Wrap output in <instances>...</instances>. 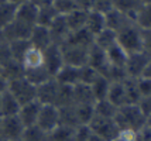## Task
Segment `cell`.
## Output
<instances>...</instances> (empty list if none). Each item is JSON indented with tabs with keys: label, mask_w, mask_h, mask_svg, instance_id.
I'll use <instances>...</instances> for the list:
<instances>
[{
	"label": "cell",
	"mask_w": 151,
	"mask_h": 141,
	"mask_svg": "<svg viewBox=\"0 0 151 141\" xmlns=\"http://www.w3.org/2000/svg\"><path fill=\"white\" fill-rule=\"evenodd\" d=\"M73 130L59 126L48 134V141H73Z\"/></svg>",
	"instance_id": "obj_42"
},
{
	"label": "cell",
	"mask_w": 151,
	"mask_h": 141,
	"mask_svg": "<svg viewBox=\"0 0 151 141\" xmlns=\"http://www.w3.org/2000/svg\"><path fill=\"white\" fill-rule=\"evenodd\" d=\"M3 1H4V0H0V3H3Z\"/></svg>",
	"instance_id": "obj_60"
},
{
	"label": "cell",
	"mask_w": 151,
	"mask_h": 141,
	"mask_svg": "<svg viewBox=\"0 0 151 141\" xmlns=\"http://www.w3.org/2000/svg\"><path fill=\"white\" fill-rule=\"evenodd\" d=\"M0 123H1V117H0Z\"/></svg>",
	"instance_id": "obj_61"
},
{
	"label": "cell",
	"mask_w": 151,
	"mask_h": 141,
	"mask_svg": "<svg viewBox=\"0 0 151 141\" xmlns=\"http://www.w3.org/2000/svg\"><path fill=\"white\" fill-rule=\"evenodd\" d=\"M58 90L59 83L54 78H51L45 83L37 86V100L41 104H52V106H55L57 97H58Z\"/></svg>",
	"instance_id": "obj_10"
},
{
	"label": "cell",
	"mask_w": 151,
	"mask_h": 141,
	"mask_svg": "<svg viewBox=\"0 0 151 141\" xmlns=\"http://www.w3.org/2000/svg\"><path fill=\"white\" fill-rule=\"evenodd\" d=\"M143 40H144V52L151 57V31H143Z\"/></svg>",
	"instance_id": "obj_49"
},
{
	"label": "cell",
	"mask_w": 151,
	"mask_h": 141,
	"mask_svg": "<svg viewBox=\"0 0 151 141\" xmlns=\"http://www.w3.org/2000/svg\"><path fill=\"white\" fill-rule=\"evenodd\" d=\"M24 78L28 82H31L34 86H40L42 83H45L47 81H50L52 76L48 74V71L45 69V67L35 68V69H30V71H24Z\"/></svg>",
	"instance_id": "obj_28"
},
{
	"label": "cell",
	"mask_w": 151,
	"mask_h": 141,
	"mask_svg": "<svg viewBox=\"0 0 151 141\" xmlns=\"http://www.w3.org/2000/svg\"><path fill=\"white\" fill-rule=\"evenodd\" d=\"M143 4H151V0H141Z\"/></svg>",
	"instance_id": "obj_57"
},
{
	"label": "cell",
	"mask_w": 151,
	"mask_h": 141,
	"mask_svg": "<svg viewBox=\"0 0 151 141\" xmlns=\"http://www.w3.org/2000/svg\"><path fill=\"white\" fill-rule=\"evenodd\" d=\"M88 11L89 10H85V9H76V10L71 11V13H68L66 16H64L66 21V26H68L71 33L85 28L86 19H88Z\"/></svg>",
	"instance_id": "obj_17"
},
{
	"label": "cell",
	"mask_w": 151,
	"mask_h": 141,
	"mask_svg": "<svg viewBox=\"0 0 151 141\" xmlns=\"http://www.w3.org/2000/svg\"><path fill=\"white\" fill-rule=\"evenodd\" d=\"M147 127L151 128V116L150 117H147Z\"/></svg>",
	"instance_id": "obj_56"
},
{
	"label": "cell",
	"mask_w": 151,
	"mask_h": 141,
	"mask_svg": "<svg viewBox=\"0 0 151 141\" xmlns=\"http://www.w3.org/2000/svg\"><path fill=\"white\" fill-rule=\"evenodd\" d=\"M59 47L62 49L65 65L81 68L88 64L91 47H79V45H59Z\"/></svg>",
	"instance_id": "obj_6"
},
{
	"label": "cell",
	"mask_w": 151,
	"mask_h": 141,
	"mask_svg": "<svg viewBox=\"0 0 151 141\" xmlns=\"http://www.w3.org/2000/svg\"><path fill=\"white\" fill-rule=\"evenodd\" d=\"M21 141H48V133L42 131L37 126L26 127L21 137Z\"/></svg>",
	"instance_id": "obj_40"
},
{
	"label": "cell",
	"mask_w": 151,
	"mask_h": 141,
	"mask_svg": "<svg viewBox=\"0 0 151 141\" xmlns=\"http://www.w3.org/2000/svg\"><path fill=\"white\" fill-rule=\"evenodd\" d=\"M20 107H21L20 103L7 90L0 94V117L17 116Z\"/></svg>",
	"instance_id": "obj_19"
},
{
	"label": "cell",
	"mask_w": 151,
	"mask_h": 141,
	"mask_svg": "<svg viewBox=\"0 0 151 141\" xmlns=\"http://www.w3.org/2000/svg\"><path fill=\"white\" fill-rule=\"evenodd\" d=\"M40 109H41V103H40L38 100L26 103V104H23V106L20 107L17 116H19L20 121L23 123L24 127H31V126H35V124H37Z\"/></svg>",
	"instance_id": "obj_12"
},
{
	"label": "cell",
	"mask_w": 151,
	"mask_h": 141,
	"mask_svg": "<svg viewBox=\"0 0 151 141\" xmlns=\"http://www.w3.org/2000/svg\"><path fill=\"white\" fill-rule=\"evenodd\" d=\"M59 110V126H64L68 128H76L79 126L75 106H65V107H58Z\"/></svg>",
	"instance_id": "obj_24"
},
{
	"label": "cell",
	"mask_w": 151,
	"mask_h": 141,
	"mask_svg": "<svg viewBox=\"0 0 151 141\" xmlns=\"http://www.w3.org/2000/svg\"><path fill=\"white\" fill-rule=\"evenodd\" d=\"M1 41H3V38H1V33H0V42H1Z\"/></svg>",
	"instance_id": "obj_58"
},
{
	"label": "cell",
	"mask_w": 151,
	"mask_h": 141,
	"mask_svg": "<svg viewBox=\"0 0 151 141\" xmlns=\"http://www.w3.org/2000/svg\"><path fill=\"white\" fill-rule=\"evenodd\" d=\"M123 86H124L127 104H138V103H140V100H141V96H140V92H138V87H137V82H136V79L127 78V79L123 82Z\"/></svg>",
	"instance_id": "obj_36"
},
{
	"label": "cell",
	"mask_w": 151,
	"mask_h": 141,
	"mask_svg": "<svg viewBox=\"0 0 151 141\" xmlns=\"http://www.w3.org/2000/svg\"><path fill=\"white\" fill-rule=\"evenodd\" d=\"M16 11H17V4H13L6 0L0 3V31L14 20Z\"/></svg>",
	"instance_id": "obj_33"
},
{
	"label": "cell",
	"mask_w": 151,
	"mask_h": 141,
	"mask_svg": "<svg viewBox=\"0 0 151 141\" xmlns=\"http://www.w3.org/2000/svg\"><path fill=\"white\" fill-rule=\"evenodd\" d=\"M93 109H95V116H98V117H103V119H114V116H116V113H117L119 107H116L114 104H112L107 99H103V100L95 102Z\"/></svg>",
	"instance_id": "obj_34"
},
{
	"label": "cell",
	"mask_w": 151,
	"mask_h": 141,
	"mask_svg": "<svg viewBox=\"0 0 151 141\" xmlns=\"http://www.w3.org/2000/svg\"><path fill=\"white\" fill-rule=\"evenodd\" d=\"M113 4H114V9L127 14L134 20V16L140 10V7L143 6V1L141 0H113Z\"/></svg>",
	"instance_id": "obj_29"
},
{
	"label": "cell",
	"mask_w": 151,
	"mask_h": 141,
	"mask_svg": "<svg viewBox=\"0 0 151 141\" xmlns=\"http://www.w3.org/2000/svg\"><path fill=\"white\" fill-rule=\"evenodd\" d=\"M88 65L92 67L96 72H99L100 75L106 76L109 68H110V64H109V59H107V55H106V51H103L102 48L96 47L93 44L91 49H89V58H88Z\"/></svg>",
	"instance_id": "obj_11"
},
{
	"label": "cell",
	"mask_w": 151,
	"mask_h": 141,
	"mask_svg": "<svg viewBox=\"0 0 151 141\" xmlns=\"http://www.w3.org/2000/svg\"><path fill=\"white\" fill-rule=\"evenodd\" d=\"M37 14H38V7L33 1L26 0L17 6V11H16L14 19L23 21V23H27L30 26H37Z\"/></svg>",
	"instance_id": "obj_16"
},
{
	"label": "cell",
	"mask_w": 151,
	"mask_h": 141,
	"mask_svg": "<svg viewBox=\"0 0 151 141\" xmlns=\"http://www.w3.org/2000/svg\"><path fill=\"white\" fill-rule=\"evenodd\" d=\"M134 23L143 31H151V4H143L136 16Z\"/></svg>",
	"instance_id": "obj_32"
},
{
	"label": "cell",
	"mask_w": 151,
	"mask_h": 141,
	"mask_svg": "<svg viewBox=\"0 0 151 141\" xmlns=\"http://www.w3.org/2000/svg\"><path fill=\"white\" fill-rule=\"evenodd\" d=\"M92 134V130L88 124H81L73 130V141H88Z\"/></svg>",
	"instance_id": "obj_45"
},
{
	"label": "cell",
	"mask_w": 151,
	"mask_h": 141,
	"mask_svg": "<svg viewBox=\"0 0 151 141\" xmlns=\"http://www.w3.org/2000/svg\"><path fill=\"white\" fill-rule=\"evenodd\" d=\"M99 72H96L92 67H89L88 64L83 65V67L79 68V72H78V79H79V83L82 85H88L91 86L93 82L96 81V78L99 76Z\"/></svg>",
	"instance_id": "obj_41"
},
{
	"label": "cell",
	"mask_w": 151,
	"mask_h": 141,
	"mask_svg": "<svg viewBox=\"0 0 151 141\" xmlns=\"http://www.w3.org/2000/svg\"><path fill=\"white\" fill-rule=\"evenodd\" d=\"M54 7L61 16H66L68 13H71L76 9H81L76 0H54Z\"/></svg>",
	"instance_id": "obj_43"
},
{
	"label": "cell",
	"mask_w": 151,
	"mask_h": 141,
	"mask_svg": "<svg viewBox=\"0 0 151 141\" xmlns=\"http://www.w3.org/2000/svg\"><path fill=\"white\" fill-rule=\"evenodd\" d=\"M117 44L124 49L127 54L144 51V40H143V30L136 26V23L129 24L127 27L122 28L116 33Z\"/></svg>",
	"instance_id": "obj_2"
},
{
	"label": "cell",
	"mask_w": 151,
	"mask_h": 141,
	"mask_svg": "<svg viewBox=\"0 0 151 141\" xmlns=\"http://www.w3.org/2000/svg\"><path fill=\"white\" fill-rule=\"evenodd\" d=\"M85 28L92 34L93 37L98 35L99 33H102L106 28L105 14L99 13V11H95V10H89V11H88V19H86Z\"/></svg>",
	"instance_id": "obj_20"
},
{
	"label": "cell",
	"mask_w": 151,
	"mask_h": 141,
	"mask_svg": "<svg viewBox=\"0 0 151 141\" xmlns=\"http://www.w3.org/2000/svg\"><path fill=\"white\" fill-rule=\"evenodd\" d=\"M0 74L10 82V81H13V79L24 76V68H23V65L20 64L19 61L12 59L10 62H7L6 65H3V67L0 68Z\"/></svg>",
	"instance_id": "obj_30"
},
{
	"label": "cell",
	"mask_w": 151,
	"mask_h": 141,
	"mask_svg": "<svg viewBox=\"0 0 151 141\" xmlns=\"http://www.w3.org/2000/svg\"><path fill=\"white\" fill-rule=\"evenodd\" d=\"M110 83H112V82L109 81L106 76H103V75H99L98 78H96V81L91 85V89H92L95 102L103 100V99L107 97L109 89H110Z\"/></svg>",
	"instance_id": "obj_26"
},
{
	"label": "cell",
	"mask_w": 151,
	"mask_h": 141,
	"mask_svg": "<svg viewBox=\"0 0 151 141\" xmlns=\"http://www.w3.org/2000/svg\"><path fill=\"white\" fill-rule=\"evenodd\" d=\"M88 141H103V140H100V138H99L98 135H96V134H93V133H92V134H91V137H89V140H88Z\"/></svg>",
	"instance_id": "obj_54"
},
{
	"label": "cell",
	"mask_w": 151,
	"mask_h": 141,
	"mask_svg": "<svg viewBox=\"0 0 151 141\" xmlns=\"http://www.w3.org/2000/svg\"><path fill=\"white\" fill-rule=\"evenodd\" d=\"M138 141H151V128L145 126L141 131H138Z\"/></svg>",
	"instance_id": "obj_50"
},
{
	"label": "cell",
	"mask_w": 151,
	"mask_h": 141,
	"mask_svg": "<svg viewBox=\"0 0 151 141\" xmlns=\"http://www.w3.org/2000/svg\"><path fill=\"white\" fill-rule=\"evenodd\" d=\"M89 127L93 134H96L103 141H116L120 134V128L116 124L114 119H103L95 116L89 123Z\"/></svg>",
	"instance_id": "obj_4"
},
{
	"label": "cell",
	"mask_w": 151,
	"mask_h": 141,
	"mask_svg": "<svg viewBox=\"0 0 151 141\" xmlns=\"http://www.w3.org/2000/svg\"><path fill=\"white\" fill-rule=\"evenodd\" d=\"M105 20H106V28L112 30L114 33H117L122 28H124L129 24L134 23L132 17H129L127 14L119 11L117 9H113L107 14H105Z\"/></svg>",
	"instance_id": "obj_13"
},
{
	"label": "cell",
	"mask_w": 151,
	"mask_h": 141,
	"mask_svg": "<svg viewBox=\"0 0 151 141\" xmlns=\"http://www.w3.org/2000/svg\"><path fill=\"white\" fill-rule=\"evenodd\" d=\"M24 126L20 121L19 116H9L1 117L0 123V137L4 141H17L21 140L24 133Z\"/></svg>",
	"instance_id": "obj_7"
},
{
	"label": "cell",
	"mask_w": 151,
	"mask_h": 141,
	"mask_svg": "<svg viewBox=\"0 0 151 141\" xmlns=\"http://www.w3.org/2000/svg\"><path fill=\"white\" fill-rule=\"evenodd\" d=\"M37 127H40L45 133H51L57 127H59V110L52 104H41L40 114L37 119Z\"/></svg>",
	"instance_id": "obj_5"
},
{
	"label": "cell",
	"mask_w": 151,
	"mask_h": 141,
	"mask_svg": "<svg viewBox=\"0 0 151 141\" xmlns=\"http://www.w3.org/2000/svg\"><path fill=\"white\" fill-rule=\"evenodd\" d=\"M48 30H50V34H51L52 44H57V45H62L65 42V40L68 38V35L71 34L69 28L66 26L65 17L61 16V14L52 21V24L48 27Z\"/></svg>",
	"instance_id": "obj_14"
},
{
	"label": "cell",
	"mask_w": 151,
	"mask_h": 141,
	"mask_svg": "<svg viewBox=\"0 0 151 141\" xmlns=\"http://www.w3.org/2000/svg\"><path fill=\"white\" fill-rule=\"evenodd\" d=\"M0 141H4V140H3V138H1V137H0Z\"/></svg>",
	"instance_id": "obj_59"
},
{
	"label": "cell",
	"mask_w": 151,
	"mask_h": 141,
	"mask_svg": "<svg viewBox=\"0 0 151 141\" xmlns=\"http://www.w3.org/2000/svg\"><path fill=\"white\" fill-rule=\"evenodd\" d=\"M59 14L55 10L54 6H44L38 7V14H37V24L42 27H50L52 24V21L58 17Z\"/></svg>",
	"instance_id": "obj_35"
},
{
	"label": "cell",
	"mask_w": 151,
	"mask_h": 141,
	"mask_svg": "<svg viewBox=\"0 0 151 141\" xmlns=\"http://www.w3.org/2000/svg\"><path fill=\"white\" fill-rule=\"evenodd\" d=\"M9 44V48H10V52H12V57L13 59L19 61L21 64V59L24 54L27 52V49L31 47L30 41L28 40H17V41H12V42H7Z\"/></svg>",
	"instance_id": "obj_37"
},
{
	"label": "cell",
	"mask_w": 151,
	"mask_h": 141,
	"mask_svg": "<svg viewBox=\"0 0 151 141\" xmlns=\"http://www.w3.org/2000/svg\"><path fill=\"white\" fill-rule=\"evenodd\" d=\"M6 1H10V3H13V4H17V6H19V4H21L23 1H26V0H6Z\"/></svg>",
	"instance_id": "obj_55"
},
{
	"label": "cell",
	"mask_w": 151,
	"mask_h": 141,
	"mask_svg": "<svg viewBox=\"0 0 151 141\" xmlns=\"http://www.w3.org/2000/svg\"><path fill=\"white\" fill-rule=\"evenodd\" d=\"M114 121L122 130H132V131H141L147 126V117L138 107V104H124L117 109L114 116Z\"/></svg>",
	"instance_id": "obj_1"
},
{
	"label": "cell",
	"mask_w": 151,
	"mask_h": 141,
	"mask_svg": "<svg viewBox=\"0 0 151 141\" xmlns=\"http://www.w3.org/2000/svg\"><path fill=\"white\" fill-rule=\"evenodd\" d=\"M140 78H145V79H151V58L148 61V64L145 65L144 71H143V75Z\"/></svg>",
	"instance_id": "obj_53"
},
{
	"label": "cell",
	"mask_w": 151,
	"mask_h": 141,
	"mask_svg": "<svg viewBox=\"0 0 151 141\" xmlns=\"http://www.w3.org/2000/svg\"><path fill=\"white\" fill-rule=\"evenodd\" d=\"M42 58H44V67L52 78L65 65L64 57H62V49L57 44H51L50 47H47L42 51Z\"/></svg>",
	"instance_id": "obj_8"
},
{
	"label": "cell",
	"mask_w": 151,
	"mask_h": 141,
	"mask_svg": "<svg viewBox=\"0 0 151 141\" xmlns=\"http://www.w3.org/2000/svg\"><path fill=\"white\" fill-rule=\"evenodd\" d=\"M17 141H21V140H17Z\"/></svg>",
	"instance_id": "obj_62"
},
{
	"label": "cell",
	"mask_w": 151,
	"mask_h": 141,
	"mask_svg": "<svg viewBox=\"0 0 151 141\" xmlns=\"http://www.w3.org/2000/svg\"><path fill=\"white\" fill-rule=\"evenodd\" d=\"M62 45H79V47H92L93 45V35L86 28L73 31L68 35V38Z\"/></svg>",
	"instance_id": "obj_22"
},
{
	"label": "cell",
	"mask_w": 151,
	"mask_h": 141,
	"mask_svg": "<svg viewBox=\"0 0 151 141\" xmlns=\"http://www.w3.org/2000/svg\"><path fill=\"white\" fill-rule=\"evenodd\" d=\"M136 82H137V87H138L141 99L147 97V96H151V79L138 78V79H136Z\"/></svg>",
	"instance_id": "obj_46"
},
{
	"label": "cell",
	"mask_w": 151,
	"mask_h": 141,
	"mask_svg": "<svg viewBox=\"0 0 151 141\" xmlns=\"http://www.w3.org/2000/svg\"><path fill=\"white\" fill-rule=\"evenodd\" d=\"M7 92L19 102L20 106L37 100V86H34L31 82H28L24 76L9 82Z\"/></svg>",
	"instance_id": "obj_3"
},
{
	"label": "cell",
	"mask_w": 151,
	"mask_h": 141,
	"mask_svg": "<svg viewBox=\"0 0 151 141\" xmlns=\"http://www.w3.org/2000/svg\"><path fill=\"white\" fill-rule=\"evenodd\" d=\"M106 99L110 102L112 104H114L116 107H122V106L127 104L123 82H120V83H110V89H109V93H107Z\"/></svg>",
	"instance_id": "obj_25"
},
{
	"label": "cell",
	"mask_w": 151,
	"mask_h": 141,
	"mask_svg": "<svg viewBox=\"0 0 151 141\" xmlns=\"http://www.w3.org/2000/svg\"><path fill=\"white\" fill-rule=\"evenodd\" d=\"M30 44L31 47L37 48V49H41L44 51L47 47H50L52 44V40H51V34H50V30L47 27H42V26H35L33 28V31L30 34Z\"/></svg>",
	"instance_id": "obj_15"
},
{
	"label": "cell",
	"mask_w": 151,
	"mask_h": 141,
	"mask_svg": "<svg viewBox=\"0 0 151 141\" xmlns=\"http://www.w3.org/2000/svg\"><path fill=\"white\" fill-rule=\"evenodd\" d=\"M106 55H107V59H109V64H110V65L124 68L126 61H127V55L129 54H127L119 44H114L113 47H110L109 49H106Z\"/></svg>",
	"instance_id": "obj_31"
},
{
	"label": "cell",
	"mask_w": 151,
	"mask_h": 141,
	"mask_svg": "<svg viewBox=\"0 0 151 141\" xmlns=\"http://www.w3.org/2000/svg\"><path fill=\"white\" fill-rule=\"evenodd\" d=\"M21 65L24 68V71H30V69H35L44 65V58H42V51L37 49L34 47H30L24 54L23 59H21Z\"/></svg>",
	"instance_id": "obj_21"
},
{
	"label": "cell",
	"mask_w": 151,
	"mask_h": 141,
	"mask_svg": "<svg viewBox=\"0 0 151 141\" xmlns=\"http://www.w3.org/2000/svg\"><path fill=\"white\" fill-rule=\"evenodd\" d=\"M7 87H9V81H7L3 75L0 74V94L4 93V92L7 90Z\"/></svg>",
	"instance_id": "obj_52"
},
{
	"label": "cell",
	"mask_w": 151,
	"mask_h": 141,
	"mask_svg": "<svg viewBox=\"0 0 151 141\" xmlns=\"http://www.w3.org/2000/svg\"><path fill=\"white\" fill-rule=\"evenodd\" d=\"M93 104H73L75 106V112H76V117H78V121H79V126L81 124H88L89 126V123L95 117Z\"/></svg>",
	"instance_id": "obj_38"
},
{
	"label": "cell",
	"mask_w": 151,
	"mask_h": 141,
	"mask_svg": "<svg viewBox=\"0 0 151 141\" xmlns=\"http://www.w3.org/2000/svg\"><path fill=\"white\" fill-rule=\"evenodd\" d=\"M73 104V86H64L59 85L58 97H57V107H65Z\"/></svg>",
	"instance_id": "obj_39"
},
{
	"label": "cell",
	"mask_w": 151,
	"mask_h": 141,
	"mask_svg": "<svg viewBox=\"0 0 151 141\" xmlns=\"http://www.w3.org/2000/svg\"><path fill=\"white\" fill-rule=\"evenodd\" d=\"M13 59L12 57V52H10V48H9V44L6 41H1L0 42V68L3 65H6L7 62Z\"/></svg>",
	"instance_id": "obj_47"
},
{
	"label": "cell",
	"mask_w": 151,
	"mask_h": 141,
	"mask_svg": "<svg viewBox=\"0 0 151 141\" xmlns=\"http://www.w3.org/2000/svg\"><path fill=\"white\" fill-rule=\"evenodd\" d=\"M78 72H79V68L71 67V65H64V67L57 72V75L54 76V79L58 82L59 85H64V86H75V85L79 83Z\"/></svg>",
	"instance_id": "obj_18"
},
{
	"label": "cell",
	"mask_w": 151,
	"mask_h": 141,
	"mask_svg": "<svg viewBox=\"0 0 151 141\" xmlns=\"http://www.w3.org/2000/svg\"><path fill=\"white\" fill-rule=\"evenodd\" d=\"M93 44L96 47L102 48L103 51H106L110 47H113L114 44H117V35H116L114 31L109 30V28H105L102 33H99L98 35L93 37Z\"/></svg>",
	"instance_id": "obj_27"
},
{
	"label": "cell",
	"mask_w": 151,
	"mask_h": 141,
	"mask_svg": "<svg viewBox=\"0 0 151 141\" xmlns=\"http://www.w3.org/2000/svg\"><path fill=\"white\" fill-rule=\"evenodd\" d=\"M138 107L141 109V112L144 113L145 117H150L151 116V96L143 97L140 103H138Z\"/></svg>",
	"instance_id": "obj_48"
},
{
	"label": "cell",
	"mask_w": 151,
	"mask_h": 141,
	"mask_svg": "<svg viewBox=\"0 0 151 141\" xmlns=\"http://www.w3.org/2000/svg\"><path fill=\"white\" fill-rule=\"evenodd\" d=\"M33 1L34 4L37 7H44V6H52L54 4V0H30Z\"/></svg>",
	"instance_id": "obj_51"
},
{
	"label": "cell",
	"mask_w": 151,
	"mask_h": 141,
	"mask_svg": "<svg viewBox=\"0 0 151 141\" xmlns=\"http://www.w3.org/2000/svg\"><path fill=\"white\" fill-rule=\"evenodd\" d=\"M93 103H95V97L91 86L82 83L73 86V104H93Z\"/></svg>",
	"instance_id": "obj_23"
},
{
	"label": "cell",
	"mask_w": 151,
	"mask_h": 141,
	"mask_svg": "<svg viewBox=\"0 0 151 141\" xmlns=\"http://www.w3.org/2000/svg\"><path fill=\"white\" fill-rule=\"evenodd\" d=\"M113 9H114L113 0H93L92 6H91V10L99 11L102 14H107Z\"/></svg>",
	"instance_id": "obj_44"
},
{
	"label": "cell",
	"mask_w": 151,
	"mask_h": 141,
	"mask_svg": "<svg viewBox=\"0 0 151 141\" xmlns=\"http://www.w3.org/2000/svg\"><path fill=\"white\" fill-rule=\"evenodd\" d=\"M150 55L145 54L144 51H140V52H133V54L127 55V61H126V74L129 78L132 79H138L141 75H143V71H144L145 65L148 64L150 61Z\"/></svg>",
	"instance_id": "obj_9"
}]
</instances>
